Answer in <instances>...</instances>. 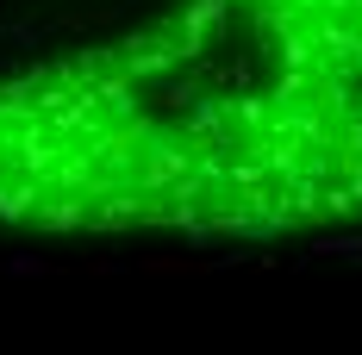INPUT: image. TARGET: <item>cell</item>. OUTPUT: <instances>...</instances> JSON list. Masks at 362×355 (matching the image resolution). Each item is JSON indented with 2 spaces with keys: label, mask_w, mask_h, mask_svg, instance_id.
<instances>
[{
  "label": "cell",
  "mask_w": 362,
  "mask_h": 355,
  "mask_svg": "<svg viewBox=\"0 0 362 355\" xmlns=\"http://www.w3.org/2000/svg\"><path fill=\"white\" fill-rule=\"evenodd\" d=\"M0 231L362 243V0H0Z\"/></svg>",
  "instance_id": "cell-1"
}]
</instances>
